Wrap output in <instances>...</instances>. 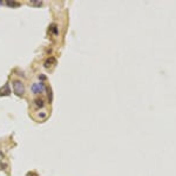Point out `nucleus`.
<instances>
[{
	"label": "nucleus",
	"instance_id": "obj_4",
	"mask_svg": "<svg viewBox=\"0 0 176 176\" xmlns=\"http://www.w3.org/2000/svg\"><path fill=\"white\" fill-rule=\"evenodd\" d=\"M33 105L36 109H41V108H44L45 107V100L41 99V98H36V99L33 101Z\"/></svg>",
	"mask_w": 176,
	"mask_h": 176
},
{
	"label": "nucleus",
	"instance_id": "obj_8",
	"mask_svg": "<svg viewBox=\"0 0 176 176\" xmlns=\"http://www.w3.org/2000/svg\"><path fill=\"white\" fill-rule=\"evenodd\" d=\"M7 5H8V6H11V7H17V6H19L20 4H18V2H13V1H8V2H7Z\"/></svg>",
	"mask_w": 176,
	"mask_h": 176
},
{
	"label": "nucleus",
	"instance_id": "obj_7",
	"mask_svg": "<svg viewBox=\"0 0 176 176\" xmlns=\"http://www.w3.org/2000/svg\"><path fill=\"white\" fill-rule=\"evenodd\" d=\"M46 90L48 92V100H49V102L53 100V92H52V89H51V87L49 86H47L46 87Z\"/></svg>",
	"mask_w": 176,
	"mask_h": 176
},
{
	"label": "nucleus",
	"instance_id": "obj_11",
	"mask_svg": "<svg viewBox=\"0 0 176 176\" xmlns=\"http://www.w3.org/2000/svg\"><path fill=\"white\" fill-rule=\"evenodd\" d=\"M27 176H36V175H35V174H33V173H30V174H28Z\"/></svg>",
	"mask_w": 176,
	"mask_h": 176
},
{
	"label": "nucleus",
	"instance_id": "obj_1",
	"mask_svg": "<svg viewBox=\"0 0 176 176\" xmlns=\"http://www.w3.org/2000/svg\"><path fill=\"white\" fill-rule=\"evenodd\" d=\"M13 89H14L15 95H18V96H22L25 94V86H24V83H22L21 81L18 80V79L13 81Z\"/></svg>",
	"mask_w": 176,
	"mask_h": 176
},
{
	"label": "nucleus",
	"instance_id": "obj_2",
	"mask_svg": "<svg viewBox=\"0 0 176 176\" xmlns=\"http://www.w3.org/2000/svg\"><path fill=\"white\" fill-rule=\"evenodd\" d=\"M45 85L44 82H36V83H33L32 86H31V90H32V93L35 94V95H39V94H41L42 92L45 90Z\"/></svg>",
	"mask_w": 176,
	"mask_h": 176
},
{
	"label": "nucleus",
	"instance_id": "obj_3",
	"mask_svg": "<svg viewBox=\"0 0 176 176\" xmlns=\"http://www.w3.org/2000/svg\"><path fill=\"white\" fill-rule=\"evenodd\" d=\"M55 64H56V59H55L54 56H49V58H47V60L44 62V66L45 68H52V67H54Z\"/></svg>",
	"mask_w": 176,
	"mask_h": 176
},
{
	"label": "nucleus",
	"instance_id": "obj_9",
	"mask_svg": "<svg viewBox=\"0 0 176 176\" xmlns=\"http://www.w3.org/2000/svg\"><path fill=\"white\" fill-rule=\"evenodd\" d=\"M39 116H40V119H45L47 115H46V113H40V115H39Z\"/></svg>",
	"mask_w": 176,
	"mask_h": 176
},
{
	"label": "nucleus",
	"instance_id": "obj_10",
	"mask_svg": "<svg viewBox=\"0 0 176 176\" xmlns=\"http://www.w3.org/2000/svg\"><path fill=\"white\" fill-rule=\"evenodd\" d=\"M39 77H40V80H41V81H44L45 79H46V77H45L44 74H41V75H39Z\"/></svg>",
	"mask_w": 176,
	"mask_h": 176
},
{
	"label": "nucleus",
	"instance_id": "obj_5",
	"mask_svg": "<svg viewBox=\"0 0 176 176\" xmlns=\"http://www.w3.org/2000/svg\"><path fill=\"white\" fill-rule=\"evenodd\" d=\"M11 95V89L8 85H5L2 88H0V96H10Z\"/></svg>",
	"mask_w": 176,
	"mask_h": 176
},
{
	"label": "nucleus",
	"instance_id": "obj_6",
	"mask_svg": "<svg viewBox=\"0 0 176 176\" xmlns=\"http://www.w3.org/2000/svg\"><path fill=\"white\" fill-rule=\"evenodd\" d=\"M49 32L52 34H54V35L59 34V28H58V26H56L55 24H52V25L49 26Z\"/></svg>",
	"mask_w": 176,
	"mask_h": 176
}]
</instances>
